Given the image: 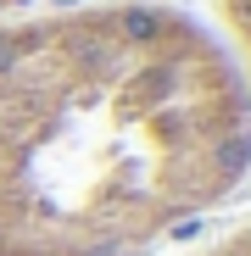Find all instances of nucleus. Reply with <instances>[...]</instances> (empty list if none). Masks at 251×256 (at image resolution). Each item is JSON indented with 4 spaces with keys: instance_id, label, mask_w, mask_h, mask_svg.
<instances>
[{
    "instance_id": "nucleus-1",
    "label": "nucleus",
    "mask_w": 251,
    "mask_h": 256,
    "mask_svg": "<svg viewBox=\"0 0 251 256\" xmlns=\"http://www.w3.org/2000/svg\"><path fill=\"white\" fill-rule=\"evenodd\" d=\"M251 184L223 34L167 0L0 17V256H156Z\"/></svg>"
},
{
    "instance_id": "nucleus-2",
    "label": "nucleus",
    "mask_w": 251,
    "mask_h": 256,
    "mask_svg": "<svg viewBox=\"0 0 251 256\" xmlns=\"http://www.w3.org/2000/svg\"><path fill=\"white\" fill-rule=\"evenodd\" d=\"M218 34L240 67V84H245V100H251V0H218Z\"/></svg>"
}]
</instances>
